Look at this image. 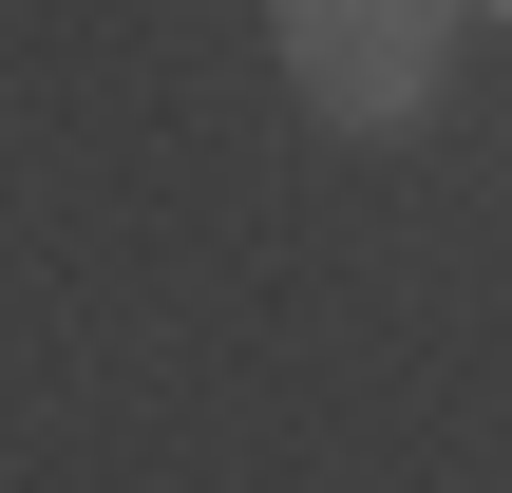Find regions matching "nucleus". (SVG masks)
I'll list each match as a JSON object with an SVG mask.
<instances>
[{"instance_id":"1","label":"nucleus","mask_w":512,"mask_h":493,"mask_svg":"<svg viewBox=\"0 0 512 493\" xmlns=\"http://www.w3.org/2000/svg\"><path fill=\"white\" fill-rule=\"evenodd\" d=\"M456 19L475 0H285V76L323 133H418L456 76Z\"/></svg>"}]
</instances>
